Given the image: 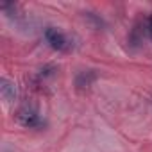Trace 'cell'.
Returning a JSON list of instances; mask_svg holds the SVG:
<instances>
[{"label": "cell", "instance_id": "cell-1", "mask_svg": "<svg viewBox=\"0 0 152 152\" xmlns=\"http://www.w3.org/2000/svg\"><path fill=\"white\" fill-rule=\"evenodd\" d=\"M16 122L22 125V127H27V129H32V127H39L41 125V116L38 113L36 107L32 106H23L16 111L15 115Z\"/></svg>", "mask_w": 152, "mask_h": 152}, {"label": "cell", "instance_id": "cell-4", "mask_svg": "<svg viewBox=\"0 0 152 152\" xmlns=\"http://www.w3.org/2000/svg\"><path fill=\"white\" fill-rule=\"evenodd\" d=\"M95 79H97V73L93 70H84V72L77 73V77H75V84H77V88L84 90V88H90Z\"/></svg>", "mask_w": 152, "mask_h": 152}, {"label": "cell", "instance_id": "cell-2", "mask_svg": "<svg viewBox=\"0 0 152 152\" xmlns=\"http://www.w3.org/2000/svg\"><path fill=\"white\" fill-rule=\"evenodd\" d=\"M43 36H45L47 43H48L54 50L64 52V50L70 48V41H68V38L64 36V32H61V31L56 29V27H47L45 32H43Z\"/></svg>", "mask_w": 152, "mask_h": 152}, {"label": "cell", "instance_id": "cell-5", "mask_svg": "<svg viewBox=\"0 0 152 152\" xmlns=\"http://www.w3.org/2000/svg\"><path fill=\"white\" fill-rule=\"evenodd\" d=\"M147 29H148V34L152 36V15H150L148 20H147Z\"/></svg>", "mask_w": 152, "mask_h": 152}, {"label": "cell", "instance_id": "cell-3", "mask_svg": "<svg viewBox=\"0 0 152 152\" xmlns=\"http://www.w3.org/2000/svg\"><path fill=\"white\" fill-rule=\"evenodd\" d=\"M0 95H2V99H4L7 104L15 102V100H16V97H18L16 84H15L11 79L2 77V79H0Z\"/></svg>", "mask_w": 152, "mask_h": 152}]
</instances>
